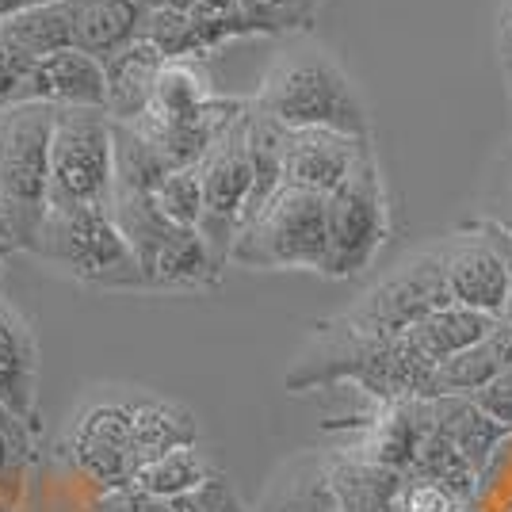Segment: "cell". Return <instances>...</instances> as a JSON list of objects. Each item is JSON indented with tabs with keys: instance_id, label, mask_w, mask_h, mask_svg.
Masks as SVG:
<instances>
[{
	"instance_id": "42",
	"label": "cell",
	"mask_w": 512,
	"mask_h": 512,
	"mask_svg": "<svg viewBox=\"0 0 512 512\" xmlns=\"http://www.w3.org/2000/svg\"><path fill=\"white\" fill-rule=\"evenodd\" d=\"M467 512H486V509H482V505H478V501H474V505H470Z\"/></svg>"
},
{
	"instance_id": "40",
	"label": "cell",
	"mask_w": 512,
	"mask_h": 512,
	"mask_svg": "<svg viewBox=\"0 0 512 512\" xmlns=\"http://www.w3.org/2000/svg\"><path fill=\"white\" fill-rule=\"evenodd\" d=\"M226 512H245V505H241V501L234 497V501H230V509H226Z\"/></svg>"
},
{
	"instance_id": "39",
	"label": "cell",
	"mask_w": 512,
	"mask_h": 512,
	"mask_svg": "<svg viewBox=\"0 0 512 512\" xmlns=\"http://www.w3.org/2000/svg\"><path fill=\"white\" fill-rule=\"evenodd\" d=\"M16 253V249H12V245H8V241H4V237H0V264H4V260H8V256Z\"/></svg>"
},
{
	"instance_id": "10",
	"label": "cell",
	"mask_w": 512,
	"mask_h": 512,
	"mask_svg": "<svg viewBox=\"0 0 512 512\" xmlns=\"http://www.w3.org/2000/svg\"><path fill=\"white\" fill-rule=\"evenodd\" d=\"M245 115L218 138V146L199 165V176H203L199 237L207 241V249L222 268L230 264V249H234V237L241 230L249 195H253V153H249Z\"/></svg>"
},
{
	"instance_id": "16",
	"label": "cell",
	"mask_w": 512,
	"mask_h": 512,
	"mask_svg": "<svg viewBox=\"0 0 512 512\" xmlns=\"http://www.w3.org/2000/svg\"><path fill=\"white\" fill-rule=\"evenodd\" d=\"M69 12L73 46L107 62L146 35L150 0H69Z\"/></svg>"
},
{
	"instance_id": "41",
	"label": "cell",
	"mask_w": 512,
	"mask_h": 512,
	"mask_svg": "<svg viewBox=\"0 0 512 512\" xmlns=\"http://www.w3.org/2000/svg\"><path fill=\"white\" fill-rule=\"evenodd\" d=\"M27 4H58V0H27Z\"/></svg>"
},
{
	"instance_id": "28",
	"label": "cell",
	"mask_w": 512,
	"mask_h": 512,
	"mask_svg": "<svg viewBox=\"0 0 512 512\" xmlns=\"http://www.w3.org/2000/svg\"><path fill=\"white\" fill-rule=\"evenodd\" d=\"M153 203L169 222L184 226V230H199V218H203V176H199V165L169 172L153 188Z\"/></svg>"
},
{
	"instance_id": "7",
	"label": "cell",
	"mask_w": 512,
	"mask_h": 512,
	"mask_svg": "<svg viewBox=\"0 0 512 512\" xmlns=\"http://www.w3.org/2000/svg\"><path fill=\"white\" fill-rule=\"evenodd\" d=\"M115 192V119L100 107H58L50 142V207H107Z\"/></svg>"
},
{
	"instance_id": "3",
	"label": "cell",
	"mask_w": 512,
	"mask_h": 512,
	"mask_svg": "<svg viewBox=\"0 0 512 512\" xmlns=\"http://www.w3.org/2000/svg\"><path fill=\"white\" fill-rule=\"evenodd\" d=\"M107 211L138 256L146 291H211L218 283L222 264L211 256L207 241L199 237V230L169 222L157 211L153 192L115 180Z\"/></svg>"
},
{
	"instance_id": "25",
	"label": "cell",
	"mask_w": 512,
	"mask_h": 512,
	"mask_svg": "<svg viewBox=\"0 0 512 512\" xmlns=\"http://www.w3.org/2000/svg\"><path fill=\"white\" fill-rule=\"evenodd\" d=\"M237 493L226 482V474H218L203 490L184 493V497H153L142 490H111L100 493L92 501V512H226Z\"/></svg>"
},
{
	"instance_id": "9",
	"label": "cell",
	"mask_w": 512,
	"mask_h": 512,
	"mask_svg": "<svg viewBox=\"0 0 512 512\" xmlns=\"http://www.w3.org/2000/svg\"><path fill=\"white\" fill-rule=\"evenodd\" d=\"M444 306H451L444 260H440V249H425L402 260L360 302H352L344 314H337V321L348 325L352 333L390 341V337H406L417 321H425L428 314Z\"/></svg>"
},
{
	"instance_id": "34",
	"label": "cell",
	"mask_w": 512,
	"mask_h": 512,
	"mask_svg": "<svg viewBox=\"0 0 512 512\" xmlns=\"http://www.w3.org/2000/svg\"><path fill=\"white\" fill-rule=\"evenodd\" d=\"M474 226H478L482 234L490 237L493 249L501 253L505 268H509V306H505V321H512V230H509V226H501V222H493V218H486V214H482Z\"/></svg>"
},
{
	"instance_id": "38",
	"label": "cell",
	"mask_w": 512,
	"mask_h": 512,
	"mask_svg": "<svg viewBox=\"0 0 512 512\" xmlns=\"http://www.w3.org/2000/svg\"><path fill=\"white\" fill-rule=\"evenodd\" d=\"M27 8V0H0V23L8 20V16H16V12H23Z\"/></svg>"
},
{
	"instance_id": "15",
	"label": "cell",
	"mask_w": 512,
	"mask_h": 512,
	"mask_svg": "<svg viewBox=\"0 0 512 512\" xmlns=\"http://www.w3.org/2000/svg\"><path fill=\"white\" fill-rule=\"evenodd\" d=\"M428 428H432V402H425V398L390 402V406L375 409V417L363 428L360 444H352V448L344 451H352L360 459H371L379 467L409 474L413 463H417V451L425 444Z\"/></svg>"
},
{
	"instance_id": "27",
	"label": "cell",
	"mask_w": 512,
	"mask_h": 512,
	"mask_svg": "<svg viewBox=\"0 0 512 512\" xmlns=\"http://www.w3.org/2000/svg\"><path fill=\"white\" fill-rule=\"evenodd\" d=\"M409 474H417V478H432V482H444L451 486L455 493H463L467 501H478V486H482V478H478V470L470 467L467 459H463V451L451 444L448 436L436 428H428L425 444L417 451V463Z\"/></svg>"
},
{
	"instance_id": "11",
	"label": "cell",
	"mask_w": 512,
	"mask_h": 512,
	"mask_svg": "<svg viewBox=\"0 0 512 512\" xmlns=\"http://www.w3.org/2000/svg\"><path fill=\"white\" fill-rule=\"evenodd\" d=\"M367 153H371V138L321 127L287 130V138H283V184L299 188V192L333 195Z\"/></svg>"
},
{
	"instance_id": "26",
	"label": "cell",
	"mask_w": 512,
	"mask_h": 512,
	"mask_svg": "<svg viewBox=\"0 0 512 512\" xmlns=\"http://www.w3.org/2000/svg\"><path fill=\"white\" fill-rule=\"evenodd\" d=\"M214 92L211 77L199 69L195 62H165L157 85H153V100L150 111L153 115H169V119H180V115H195L211 104Z\"/></svg>"
},
{
	"instance_id": "17",
	"label": "cell",
	"mask_w": 512,
	"mask_h": 512,
	"mask_svg": "<svg viewBox=\"0 0 512 512\" xmlns=\"http://www.w3.org/2000/svg\"><path fill=\"white\" fill-rule=\"evenodd\" d=\"M341 512H406V474L360 459L352 451L329 455Z\"/></svg>"
},
{
	"instance_id": "6",
	"label": "cell",
	"mask_w": 512,
	"mask_h": 512,
	"mask_svg": "<svg viewBox=\"0 0 512 512\" xmlns=\"http://www.w3.org/2000/svg\"><path fill=\"white\" fill-rule=\"evenodd\" d=\"M138 394L142 390H104L92 398L73 425L65 428V463L85 478L96 493L127 490L130 478L150 463L138 425Z\"/></svg>"
},
{
	"instance_id": "13",
	"label": "cell",
	"mask_w": 512,
	"mask_h": 512,
	"mask_svg": "<svg viewBox=\"0 0 512 512\" xmlns=\"http://www.w3.org/2000/svg\"><path fill=\"white\" fill-rule=\"evenodd\" d=\"M20 104H50V107H100L107 111V73L104 62L85 50L69 46L43 62H35Z\"/></svg>"
},
{
	"instance_id": "1",
	"label": "cell",
	"mask_w": 512,
	"mask_h": 512,
	"mask_svg": "<svg viewBox=\"0 0 512 512\" xmlns=\"http://www.w3.org/2000/svg\"><path fill=\"white\" fill-rule=\"evenodd\" d=\"M253 104L287 130L321 127L371 138L356 85L325 50H314V46L279 54L256 88Z\"/></svg>"
},
{
	"instance_id": "14",
	"label": "cell",
	"mask_w": 512,
	"mask_h": 512,
	"mask_svg": "<svg viewBox=\"0 0 512 512\" xmlns=\"http://www.w3.org/2000/svg\"><path fill=\"white\" fill-rule=\"evenodd\" d=\"M0 402L39 432V344L31 321L0 295Z\"/></svg>"
},
{
	"instance_id": "29",
	"label": "cell",
	"mask_w": 512,
	"mask_h": 512,
	"mask_svg": "<svg viewBox=\"0 0 512 512\" xmlns=\"http://www.w3.org/2000/svg\"><path fill=\"white\" fill-rule=\"evenodd\" d=\"M237 4L256 35H279V31L310 27L321 0H237Z\"/></svg>"
},
{
	"instance_id": "37",
	"label": "cell",
	"mask_w": 512,
	"mask_h": 512,
	"mask_svg": "<svg viewBox=\"0 0 512 512\" xmlns=\"http://www.w3.org/2000/svg\"><path fill=\"white\" fill-rule=\"evenodd\" d=\"M486 218H493V222H501V226H509L512 230V180H509V188L497 195V207H490Z\"/></svg>"
},
{
	"instance_id": "2",
	"label": "cell",
	"mask_w": 512,
	"mask_h": 512,
	"mask_svg": "<svg viewBox=\"0 0 512 512\" xmlns=\"http://www.w3.org/2000/svg\"><path fill=\"white\" fill-rule=\"evenodd\" d=\"M58 107L12 104L0 111V237L35 253L50 214V142Z\"/></svg>"
},
{
	"instance_id": "32",
	"label": "cell",
	"mask_w": 512,
	"mask_h": 512,
	"mask_svg": "<svg viewBox=\"0 0 512 512\" xmlns=\"http://www.w3.org/2000/svg\"><path fill=\"white\" fill-rule=\"evenodd\" d=\"M470 402L482 409L486 417H493L497 425H505L512 432V367L509 371H501L497 379H490L482 390H474Z\"/></svg>"
},
{
	"instance_id": "8",
	"label": "cell",
	"mask_w": 512,
	"mask_h": 512,
	"mask_svg": "<svg viewBox=\"0 0 512 512\" xmlns=\"http://www.w3.org/2000/svg\"><path fill=\"white\" fill-rule=\"evenodd\" d=\"M325 230H329V253H325L321 276L356 279L375 264V256L390 234L386 184L375 150L352 169V176L337 192L325 195Z\"/></svg>"
},
{
	"instance_id": "36",
	"label": "cell",
	"mask_w": 512,
	"mask_h": 512,
	"mask_svg": "<svg viewBox=\"0 0 512 512\" xmlns=\"http://www.w3.org/2000/svg\"><path fill=\"white\" fill-rule=\"evenodd\" d=\"M497 46L505 62H512V0H501V12H497Z\"/></svg>"
},
{
	"instance_id": "12",
	"label": "cell",
	"mask_w": 512,
	"mask_h": 512,
	"mask_svg": "<svg viewBox=\"0 0 512 512\" xmlns=\"http://www.w3.org/2000/svg\"><path fill=\"white\" fill-rule=\"evenodd\" d=\"M440 260H444V279H448L451 302L482 310L490 318H505V306H509V268H505L501 253L493 249V241L478 226L448 237L440 245Z\"/></svg>"
},
{
	"instance_id": "21",
	"label": "cell",
	"mask_w": 512,
	"mask_h": 512,
	"mask_svg": "<svg viewBox=\"0 0 512 512\" xmlns=\"http://www.w3.org/2000/svg\"><path fill=\"white\" fill-rule=\"evenodd\" d=\"M432 421H436V428L448 436L455 448L463 451V459L478 470V478L490 470V463L497 459V451L512 440L509 428L497 425V421L486 417L470 398H459V394L436 398V402H432Z\"/></svg>"
},
{
	"instance_id": "5",
	"label": "cell",
	"mask_w": 512,
	"mask_h": 512,
	"mask_svg": "<svg viewBox=\"0 0 512 512\" xmlns=\"http://www.w3.org/2000/svg\"><path fill=\"white\" fill-rule=\"evenodd\" d=\"M329 230H325V195L279 188L260 211L237 230L230 264L253 272H325Z\"/></svg>"
},
{
	"instance_id": "33",
	"label": "cell",
	"mask_w": 512,
	"mask_h": 512,
	"mask_svg": "<svg viewBox=\"0 0 512 512\" xmlns=\"http://www.w3.org/2000/svg\"><path fill=\"white\" fill-rule=\"evenodd\" d=\"M27 463H35V455L23 451L8 432H0V490H8V486L23 474Z\"/></svg>"
},
{
	"instance_id": "22",
	"label": "cell",
	"mask_w": 512,
	"mask_h": 512,
	"mask_svg": "<svg viewBox=\"0 0 512 512\" xmlns=\"http://www.w3.org/2000/svg\"><path fill=\"white\" fill-rule=\"evenodd\" d=\"M497 325H501V318H490L482 310H470V306L451 302L444 310L428 314L425 321H417L406 333V341L421 352V360L428 367H440L451 356H459V352L474 348L478 341H486Z\"/></svg>"
},
{
	"instance_id": "18",
	"label": "cell",
	"mask_w": 512,
	"mask_h": 512,
	"mask_svg": "<svg viewBox=\"0 0 512 512\" xmlns=\"http://www.w3.org/2000/svg\"><path fill=\"white\" fill-rule=\"evenodd\" d=\"M256 512H341V497L329 474V455L302 451L287 459L268 482V493L260 497Z\"/></svg>"
},
{
	"instance_id": "43",
	"label": "cell",
	"mask_w": 512,
	"mask_h": 512,
	"mask_svg": "<svg viewBox=\"0 0 512 512\" xmlns=\"http://www.w3.org/2000/svg\"><path fill=\"white\" fill-rule=\"evenodd\" d=\"M150 4H161V0H150Z\"/></svg>"
},
{
	"instance_id": "23",
	"label": "cell",
	"mask_w": 512,
	"mask_h": 512,
	"mask_svg": "<svg viewBox=\"0 0 512 512\" xmlns=\"http://www.w3.org/2000/svg\"><path fill=\"white\" fill-rule=\"evenodd\" d=\"M4 39L12 46H20L27 58L43 62L58 50L73 46V12H69V0L58 4H27L23 12L8 16L0 23Z\"/></svg>"
},
{
	"instance_id": "24",
	"label": "cell",
	"mask_w": 512,
	"mask_h": 512,
	"mask_svg": "<svg viewBox=\"0 0 512 512\" xmlns=\"http://www.w3.org/2000/svg\"><path fill=\"white\" fill-rule=\"evenodd\" d=\"M218 474L222 470L199 451V444H192V448H176L150 459L146 467L130 478L127 490H142V493H153V497H184V493L203 490Z\"/></svg>"
},
{
	"instance_id": "4",
	"label": "cell",
	"mask_w": 512,
	"mask_h": 512,
	"mask_svg": "<svg viewBox=\"0 0 512 512\" xmlns=\"http://www.w3.org/2000/svg\"><path fill=\"white\" fill-rule=\"evenodd\" d=\"M31 256L92 291H146L138 256L107 207H50Z\"/></svg>"
},
{
	"instance_id": "35",
	"label": "cell",
	"mask_w": 512,
	"mask_h": 512,
	"mask_svg": "<svg viewBox=\"0 0 512 512\" xmlns=\"http://www.w3.org/2000/svg\"><path fill=\"white\" fill-rule=\"evenodd\" d=\"M0 432H8L23 451H31V455H35V436H39V432H35L31 425H23L20 417L4 406V402H0Z\"/></svg>"
},
{
	"instance_id": "20",
	"label": "cell",
	"mask_w": 512,
	"mask_h": 512,
	"mask_svg": "<svg viewBox=\"0 0 512 512\" xmlns=\"http://www.w3.org/2000/svg\"><path fill=\"white\" fill-rule=\"evenodd\" d=\"M509 367H512V321L501 318V325L493 329L486 341H478L474 348L459 352V356H451V360H444L436 371H432L428 402L451 398V394L470 398L474 390H482L490 379H497V375L509 371Z\"/></svg>"
},
{
	"instance_id": "30",
	"label": "cell",
	"mask_w": 512,
	"mask_h": 512,
	"mask_svg": "<svg viewBox=\"0 0 512 512\" xmlns=\"http://www.w3.org/2000/svg\"><path fill=\"white\" fill-rule=\"evenodd\" d=\"M474 501L455 493L444 482L406 474V512H467Z\"/></svg>"
},
{
	"instance_id": "31",
	"label": "cell",
	"mask_w": 512,
	"mask_h": 512,
	"mask_svg": "<svg viewBox=\"0 0 512 512\" xmlns=\"http://www.w3.org/2000/svg\"><path fill=\"white\" fill-rule=\"evenodd\" d=\"M35 69V58H27L20 46H12L0 31V111L23 100V85Z\"/></svg>"
},
{
	"instance_id": "19",
	"label": "cell",
	"mask_w": 512,
	"mask_h": 512,
	"mask_svg": "<svg viewBox=\"0 0 512 512\" xmlns=\"http://www.w3.org/2000/svg\"><path fill=\"white\" fill-rule=\"evenodd\" d=\"M161 69H165V54L146 39H138L134 46L119 50L115 58H107V115L115 123H134L138 115H146Z\"/></svg>"
}]
</instances>
